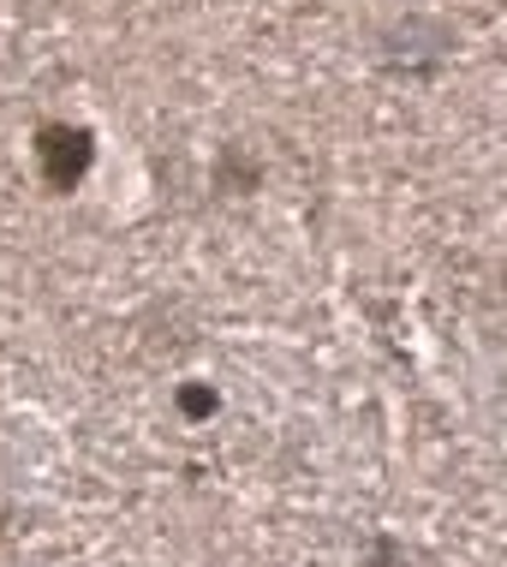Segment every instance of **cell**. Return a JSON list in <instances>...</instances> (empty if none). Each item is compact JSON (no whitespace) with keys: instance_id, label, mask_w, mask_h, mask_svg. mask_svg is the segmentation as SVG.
Instances as JSON below:
<instances>
[{"instance_id":"6da1fadb","label":"cell","mask_w":507,"mask_h":567,"mask_svg":"<svg viewBox=\"0 0 507 567\" xmlns=\"http://www.w3.org/2000/svg\"><path fill=\"white\" fill-rule=\"evenodd\" d=\"M90 162H96V137H90L84 126L54 120V126L37 132V167H42V179H49L54 192L79 186V179L90 174Z\"/></svg>"}]
</instances>
